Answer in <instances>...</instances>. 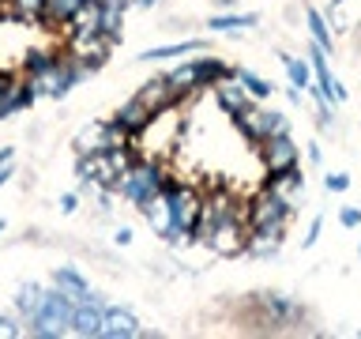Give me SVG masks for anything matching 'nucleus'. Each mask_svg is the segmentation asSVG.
I'll use <instances>...</instances> for the list:
<instances>
[{"instance_id": "obj_1", "label": "nucleus", "mask_w": 361, "mask_h": 339, "mask_svg": "<svg viewBox=\"0 0 361 339\" xmlns=\"http://www.w3.org/2000/svg\"><path fill=\"white\" fill-rule=\"evenodd\" d=\"M166 200H169V219H173V226H169V242L185 249V245L196 242L192 226H196V219H200L203 196H200L196 189L180 185L173 174H166Z\"/></svg>"}, {"instance_id": "obj_2", "label": "nucleus", "mask_w": 361, "mask_h": 339, "mask_svg": "<svg viewBox=\"0 0 361 339\" xmlns=\"http://www.w3.org/2000/svg\"><path fill=\"white\" fill-rule=\"evenodd\" d=\"M113 192H121V200H128V203H135V208H140L143 200H151V196H158V192H166V166L158 162V158L140 155V162H135L128 174L117 181V189H113Z\"/></svg>"}, {"instance_id": "obj_3", "label": "nucleus", "mask_w": 361, "mask_h": 339, "mask_svg": "<svg viewBox=\"0 0 361 339\" xmlns=\"http://www.w3.org/2000/svg\"><path fill=\"white\" fill-rule=\"evenodd\" d=\"M290 215H293V203L282 200L279 192H271V189L256 192V196L245 203V222H248V230L267 226V222H290Z\"/></svg>"}, {"instance_id": "obj_4", "label": "nucleus", "mask_w": 361, "mask_h": 339, "mask_svg": "<svg viewBox=\"0 0 361 339\" xmlns=\"http://www.w3.org/2000/svg\"><path fill=\"white\" fill-rule=\"evenodd\" d=\"M259 158H264L267 174H286V170L301 166V147L290 132H279V136H267L259 143Z\"/></svg>"}, {"instance_id": "obj_5", "label": "nucleus", "mask_w": 361, "mask_h": 339, "mask_svg": "<svg viewBox=\"0 0 361 339\" xmlns=\"http://www.w3.org/2000/svg\"><path fill=\"white\" fill-rule=\"evenodd\" d=\"M245 242H248V222H245V211H241V215H230L226 222H219V230L211 234L207 249L219 256H241Z\"/></svg>"}, {"instance_id": "obj_6", "label": "nucleus", "mask_w": 361, "mask_h": 339, "mask_svg": "<svg viewBox=\"0 0 361 339\" xmlns=\"http://www.w3.org/2000/svg\"><path fill=\"white\" fill-rule=\"evenodd\" d=\"M154 117H158V113H154L151 106H147L143 98H135V95H132L128 102H121V106H117V113H113V121H117L121 129L132 136V140H143V136H147V129L154 124Z\"/></svg>"}, {"instance_id": "obj_7", "label": "nucleus", "mask_w": 361, "mask_h": 339, "mask_svg": "<svg viewBox=\"0 0 361 339\" xmlns=\"http://www.w3.org/2000/svg\"><path fill=\"white\" fill-rule=\"evenodd\" d=\"M135 98H143L154 113H173V109L185 106V95H177V90L169 87V79H166V76L147 79V83H143L140 90H135Z\"/></svg>"}, {"instance_id": "obj_8", "label": "nucleus", "mask_w": 361, "mask_h": 339, "mask_svg": "<svg viewBox=\"0 0 361 339\" xmlns=\"http://www.w3.org/2000/svg\"><path fill=\"white\" fill-rule=\"evenodd\" d=\"M34 321H45V324H53L56 332H72V321H75V305L61 294V287H53V290H45V302H42V313L34 316Z\"/></svg>"}, {"instance_id": "obj_9", "label": "nucleus", "mask_w": 361, "mask_h": 339, "mask_svg": "<svg viewBox=\"0 0 361 339\" xmlns=\"http://www.w3.org/2000/svg\"><path fill=\"white\" fill-rule=\"evenodd\" d=\"M135 335H143L135 313L132 309H121V305H109L106 321H102V339H135Z\"/></svg>"}, {"instance_id": "obj_10", "label": "nucleus", "mask_w": 361, "mask_h": 339, "mask_svg": "<svg viewBox=\"0 0 361 339\" xmlns=\"http://www.w3.org/2000/svg\"><path fill=\"white\" fill-rule=\"evenodd\" d=\"M211 90H214V102H219V109H226L230 117H233V113H241V109H248V106L256 102V98L245 90V83H241L237 76L222 79V83H214Z\"/></svg>"}, {"instance_id": "obj_11", "label": "nucleus", "mask_w": 361, "mask_h": 339, "mask_svg": "<svg viewBox=\"0 0 361 339\" xmlns=\"http://www.w3.org/2000/svg\"><path fill=\"white\" fill-rule=\"evenodd\" d=\"M109 49H113V42L106 38V34H83V38H72V56H79V61H87V64H94L102 68L109 61Z\"/></svg>"}, {"instance_id": "obj_12", "label": "nucleus", "mask_w": 361, "mask_h": 339, "mask_svg": "<svg viewBox=\"0 0 361 339\" xmlns=\"http://www.w3.org/2000/svg\"><path fill=\"white\" fill-rule=\"evenodd\" d=\"M34 87H30V79H11L8 90H4V98H0V121H8L11 113H19V109H30L34 106Z\"/></svg>"}, {"instance_id": "obj_13", "label": "nucleus", "mask_w": 361, "mask_h": 339, "mask_svg": "<svg viewBox=\"0 0 361 339\" xmlns=\"http://www.w3.org/2000/svg\"><path fill=\"white\" fill-rule=\"evenodd\" d=\"M53 282L61 287V294L72 305H87V302H94V294H90V287H87V279L79 275L75 268H56V275H53Z\"/></svg>"}, {"instance_id": "obj_14", "label": "nucleus", "mask_w": 361, "mask_h": 339, "mask_svg": "<svg viewBox=\"0 0 361 339\" xmlns=\"http://www.w3.org/2000/svg\"><path fill=\"white\" fill-rule=\"evenodd\" d=\"M106 302H87V305H75V321H72V332L75 335H102V321H106Z\"/></svg>"}, {"instance_id": "obj_15", "label": "nucleus", "mask_w": 361, "mask_h": 339, "mask_svg": "<svg viewBox=\"0 0 361 339\" xmlns=\"http://www.w3.org/2000/svg\"><path fill=\"white\" fill-rule=\"evenodd\" d=\"M72 38H83V34H102V0H87L83 8L72 16V23L64 27Z\"/></svg>"}, {"instance_id": "obj_16", "label": "nucleus", "mask_w": 361, "mask_h": 339, "mask_svg": "<svg viewBox=\"0 0 361 339\" xmlns=\"http://www.w3.org/2000/svg\"><path fill=\"white\" fill-rule=\"evenodd\" d=\"M259 27V11H233V16H211L207 30L211 34H241Z\"/></svg>"}, {"instance_id": "obj_17", "label": "nucleus", "mask_w": 361, "mask_h": 339, "mask_svg": "<svg viewBox=\"0 0 361 339\" xmlns=\"http://www.w3.org/2000/svg\"><path fill=\"white\" fill-rule=\"evenodd\" d=\"M140 211H143V219L151 222V230H154L158 237H169V226H173V219H169V200H166V192H158V196L143 200Z\"/></svg>"}, {"instance_id": "obj_18", "label": "nucleus", "mask_w": 361, "mask_h": 339, "mask_svg": "<svg viewBox=\"0 0 361 339\" xmlns=\"http://www.w3.org/2000/svg\"><path fill=\"white\" fill-rule=\"evenodd\" d=\"M264 189H271V192H279L282 200H298L301 192H305V174L298 166L293 170H286V174H267V181H264Z\"/></svg>"}, {"instance_id": "obj_19", "label": "nucleus", "mask_w": 361, "mask_h": 339, "mask_svg": "<svg viewBox=\"0 0 361 339\" xmlns=\"http://www.w3.org/2000/svg\"><path fill=\"white\" fill-rule=\"evenodd\" d=\"M207 45L200 38H188V42H173V45H154V49H143L135 61H180L185 53H203Z\"/></svg>"}, {"instance_id": "obj_20", "label": "nucleus", "mask_w": 361, "mask_h": 339, "mask_svg": "<svg viewBox=\"0 0 361 339\" xmlns=\"http://www.w3.org/2000/svg\"><path fill=\"white\" fill-rule=\"evenodd\" d=\"M196 68H200V87L207 90V87H214V83H222V79H230V76H237V68L233 64H226V61H219V56H196Z\"/></svg>"}, {"instance_id": "obj_21", "label": "nucleus", "mask_w": 361, "mask_h": 339, "mask_svg": "<svg viewBox=\"0 0 361 339\" xmlns=\"http://www.w3.org/2000/svg\"><path fill=\"white\" fill-rule=\"evenodd\" d=\"M8 16L27 23V27H42L45 23V0H8Z\"/></svg>"}, {"instance_id": "obj_22", "label": "nucleus", "mask_w": 361, "mask_h": 339, "mask_svg": "<svg viewBox=\"0 0 361 339\" xmlns=\"http://www.w3.org/2000/svg\"><path fill=\"white\" fill-rule=\"evenodd\" d=\"M83 4H87V0H45V23H42V27H68L72 16Z\"/></svg>"}, {"instance_id": "obj_23", "label": "nucleus", "mask_w": 361, "mask_h": 339, "mask_svg": "<svg viewBox=\"0 0 361 339\" xmlns=\"http://www.w3.org/2000/svg\"><path fill=\"white\" fill-rule=\"evenodd\" d=\"M305 23H309V34H312V42L316 45H324L327 53L335 49V30H331V23H327L324 11H316V8H305Z\"/></svg>"}, {"instance_id": "obj_24", "label": "nucleus", "mask_w": 361, "mask_h": 339, "mask_svg": "<svg viewBox=\"0 0 361 339\" xmlns=\"http://www.w3.org/2000/svg\"><path fill=\"white\" fill-rule=\"evenodd\" d=\"M279 245H282V237H271L264 230H248L245 253L256 256V260H271V256H279Z\"/></svg>"}, {"instance_id": "obj_25", "label": "nucleus", "mask_w": 361, "mask_h": 339, "mask_svg": "<svg viewBox=\"0 0 361 339\" xmlns=\"http://www.w3.org/2000/svg\"><path fill=\"white\" fill-rule=\"evenodd\" d=\"M102 147H106V121H94V124H87V129H79L75 155H94Z\"/></svg>"}, {"instance_id": "obj_26", "label": "nucleus", "mask_w": 361, "mask_h": 339, "mask_svg": "<svg viewBox=\"0 0 361 339\" xmlns=\"http://www.w3.org/2000/svg\"><path fill=\"white\" fill-rule=\"evenodd\" d=\"M282 64H286V76H290V83H293V87L309 90V87L316 83L309 56H290V53H282Z\"/></svg>"}, {"instance_id": "obj_27", "label": "nucleus", "mask_w": 361, "mask_h": 339, "mask_svg": "<svg viewBox=\"0 0 361 339\" xmlns=\"http://www.w3.org/2000/svg\"><path fill=\"white\" fill-rule=\"evenodd\" d=\"M42 302H45V290H38V287H19V294H16V309L23 321H34L42 313Z\"/></svg>"}, {"instance_id": "obj_28", "label": "nucleus", "mask_w": 361, "mask_h": 339, "mask_svg": "<svg viewBox=\"0 0 361 339\" xmlns=\"http://www.w3.org/2000/svg\"><path fill=\"white\" fill-rule=\"evenodd\" d=\"M237 79H241L245 90H248L256 102H264V98L275 95V83H271V79H264V76H256L252 68H237Z\"/></svg>"}, {"instance_id": "obj_29", "label": "nucleus", "mask_w": 361, "mask_h": 339, "mask_svg": "<svg viewBox=\"0 0 361 339\" xmlns=\"http://www.w3.org/2000/svg\"><path fill=\"white\" fill-rule=\"evenodd\" d=\"M102 34H106L113 45L124 38V11L121 8H106V4H102Z\"/></svg>"}, {"instance_id": "obj_30", "label": "nucleus", "mask_w": 361, "mask_h": 339, "mask_svg": "<svg viewBox=\"0 0 361 339\" xmlns=\"http://www.w3.org/2000/svg\"><path fill=\"white\" fill-rule=\"evenodd\" d=\"M61 56H56L53 49H30L27 56H23V72L27 76H38V72H45V68H53Z\"/></svg>"}, {"instance_id": "obj_31", "label": "nucleus", "mask_w": 361, "mask_h": 339, "mask_svg": "<svg viewBox=\"0 0 361 339\" xmlns=\"http://www.w3.org/2000/svg\"><path fill=\"white\" fill-rule=\"evenodd\" d=\"M259 129H264V140L267 136H279V132H290V117L279 109H264L259 106Z\"/></svg>"}, {"instance_id": "obj_32", "label": "nucleus", "mask_w": 361, "mask_h": 339, "mask_svg": "<svg viewBox=\"0 0 361 339\" xmlns=\"http://www.w3.org/2000/svg\"><path fill=\"white\" fill-rule=\"evenodd\" d=\"M124 143H135V140L109 117V121H106V147H102V151H113V147H124Z\"/></svg>"}, {"instance_id": "obj_33", "label": "nucleus", "mask_w": 361, "mask_h": 339, "mask_svg": "<svg viewBox=\"0 0 361 339\" xmlns=\"http://www.w3.org/2000/svg\"><path fill=\"white\" fill-rule=\"evenodd\" d=\"M324 189L327 192H346L350 189V174H327L324 177Z\"/></svg>"}, {"instance_id": "obj_34", "label": "nucleus", "mask_w": 361, "mask_h": 339, "mask_svg": "<svg viewBox=\"0 0 361 339\" xmlns=\"http://www.w3.org/2000/svg\"><path fill=\"white\" fill-rule=\"evenodd\" d=\"M338 222H343L346 230H354V226H361V208H343V211H338Z\"/></svg>"}, {"instance_id": "obj_35", "label": "nucleus", "mask_w": 361, "mask_h": 339, "mask_svg": "<svg viewBox=\"0 0 361 339\" xmlns=\"http://www.w3.org/2000/svg\"><path fill=\"white\" fill-rule=\"evenodd\" d=\"M320 230H324V219H312V226H309V234L301 237V249H312L316 242H320Z\"/></svg>"}, {"instance_id": "obj_36", "label": "nucleus", "mask_w": 361, "mask_h": 339, "mask_svg": "<svg viewBox=\"0 0 361 339\" xmlns=\"http://www.w3.org/2000/svg\"><path fill=\"white\" fill-rule=\"evenodd\" d=\"M61 211L64 215H75L79 211V192H64V196H61Z\"/></svg>"}, {"instance_id": "obj_37", "label": "nucleus", "mask_w": 361, "mask_h": 339, "mask_svg": "<svg viewBox=\"0 0 361 339\" xmlns=\"http://www.w3.org/2000/svg\"><path fill=\"white\" fill-rule=\"evenodd\" d=\"M19 332H23V328H16L8 316H0V335H19Z\"/></svg>"}, {"instance_id": "obj_38", "label": "nucleus", "mask_w": 361, "mask_h": 339, "mask_svg": "<svg viewBox=\"0 0 361 339\" xmlns=\"http://www.w3.org/2000/svg\"><path fill=\"white\" fill-rule=\"evenodd\" d=\"M113 242H117V245H132V230H128V226H121V230L113 234Z\"/></svg>"}, {"instance_id": "obj_39", "label": "nucleus", "mask_w": 361, "mask_h": 339, "mask_svg": "<svg viewBox=\"0 0 361 339\" xmlns=\"http://www.w3.org/2000/svg\"><path fill=\"white\" fill-rule=\"evenodd\" d=\"M106 8H121V11H128L132 8V0H102Z\"/></svg>"}, {"instance_id": "obj_40", "label": "nucleus", "mask_w": 361, "mask_h": 339, "mask_svg": "<svg viewBox=\"0 0 361 339\" xmlns=\"http://www.w3.org/2000/svg\"><path fill=\"white\" fill-rule=\"evenodd\" d=\"M11 174H16V170H11V162H4V166H0V185H8V181H11Z\"/></svg>"}, {"instance_id": "obj_41", "label": "nucleus", "mask_w": 361, "mask_h": 339, "mask_svg": "<svg viewBox=\"0 0 361 339\" xmlns=\"http://www.w3.org/2000/svg\"><path fill=\"white\" fill-rule=\"evenodd\" d=\"M320 158H324V151L316 143H309V162H320Z\"/></svg>"}, {"instance_id": "obj_42", "label": "nucleus", "mask_w": 361, "mask_h": 339, "mask_svg": "<svg viewBox=\"0 0 361 339\" xmlns=\"http://www.w3.org/2000/svg\"><path fill=\"white\" fill-rule=\"evenodd\" d=\"M11 155H16V151H11V147H4V151H0V166H4V162H11Z\"/></svg>"}, {"instance_id": "obj_43", "label": "nucleus", "mask_w": 361, "mask_h": 339, "mask_svg": "<svg viewBox=\"0 0 361 339\" xmlns=\"http://www.w3.org/2000/svg\"><path fill=\"white\" fill-rule=\"evenodd\" d=\"M132 4H140V8H154L158 0H132Z\"/></svg>"}, {"instance_id": "obj_44", "label": "nucleus", "mask_w": 361, "mask_h": 339, "mask_svg": "<svg viewBox=\"0 0 361 339\" xmlns=\"http://www.w3.org/2000/svg\"><path fill=\"white\" fill-rule=\"evenodd\" d=\"M331 4H335V8H338V4H346V0H331Z\"/></svg>"}, {"instance_id": "obj_45", "label": "nucleus", "mask_w": 361, "mask_h": 339, "mask_svg": "<svg viewBox=\"0 0 361 339\" xmlns=\"http://www.w3.org/2000/svg\"><path fill=\"white\" fill-rule=\"evenodd\" d=\"M357 260H361V242H357Z\"/></svg>"}, {"instance_id": "obj_46", "label": "nucleus", "mask_w": 361, "mask_h": 339, "mask_svg": "<svg viewBox=\"0 0 361 339\" xmlns=\"http://www.w3.org/2000/svg\"><path fill=\"white\" fill-rule=\"evenodd\" d=\"M0 234H4V219H0Z\"/></svg>"}]
</instances>
